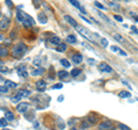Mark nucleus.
<instances>
[{"label": "nucleus", "mask_w": 138, "mask_h": 130, "mask_svg": "<svg viewBox=\"0 0 138 130\" xmlns=\"http://www.w3.org/2000/svg\"><path fill=\"white\" fill-rule=\"evenodd\" d=\"M26 51H28L26 45L23 44V43H18V44H16L14 47H13L12 55L15 58V59H20V58H22L23 55L25 54Z\"/></svg>", "instance_id": "f257e3e1"}, {"label": "nucleus", "mask_w": 138, "mask_h": 130, "mask_svg": "<svg viewBox=\"0 0 138 130\" xmlns=\"http://www.w3.org/2000/svg\"><path fill=\"white\" fill-rule=\"evenodd\" d=\"M76 30H77L78 32L84 37V38H86L87 40L92 42V43H94V37H97V38L99 37V36H98V33H92L91 31H89L87 29H85L84 26H81V25L76 26Z\"/></svg>", "instance_id": "f03ea898"}, {"label": "nucleus", "mask_w": 138, "mask_h": 130, "mask_svg": "<svg viewBox=\"0 0 138 130\" xmlns=\"http://www.w3.org/2000/svg\"><path fill=\"white\" fill-rule=\"evenodd\" d=\"M9 24H10V21L8 17H4L1 21H0V30L1 31H6L7 29L9 28Z\"/></svg>", "instance_id": "7ed1b4c3"}, {"label": "nucleus", "mask_w": 138, "mask_h": 130, "mask_svg": "<svg viewBox=\"0 0 138 130\" xmlns=\"http://www.w3.org/2000/svg\"><path fill=\"white\" fill-rule=\"evenodd\" d=\"M113 128V123L111 121H102L99 124V130H111Z\"/></svg>", "instance_id": "20e7f679"}, {"label": "nucleus", "mask_w": 138, "mask_h": 130, "mask_svg": "<svg viewBox=\"0 0 138 130\" xmlns=\"http://www.w3.org/2000/svg\"><path fill=\"white\" fill-rule=\"evenodd\" d=\"M99 69H100V71H102V73H112V71H113L112 67H111L109 65H107V63H105V62L100 63Z\"/></svg>", "instance_id": "39448f33"}, {"label": "nucleus", "mask_w": 138, "mask_h": 130, "mask_svg": "<svg viewBox=\"0 0 138 130\" xmlns=\"http://www.w3.org/2000/svg\"><path fill=\"white\" fill-rule=\"evenodd\" d=\"M28 107H29L28 102H20V104L16 106V110H17V112H20V113H24V112H26Z\"/></svg>", "instance_id": "423d86ee"}, {"label": "nucleus", "mask_w": 138, "mask_h": 130, "mask_svg": "<svg viewBox=\"0 0 138 130\" xmlns=\"http://www.w3.org/2000/svg\"><path fill=\"white\" fill-rule=\"evenodd\" d=\"M36 87L38 91H44V90L46 89V82L43 81V79H40V81H38L36 83Z\"/></svg>", "instance_id": "0eeeda50"}, {"label": "nucleus", "mask_w": 138, "mask_h": 130, "mask_svg": "<svg viewBox=\"0 0 138 130\" xmlns=\"http://www.w3.org/2000/svg\"><path fill=\"white\" fill-rule=\"evenodd\" d=\"M69 1H70V4L73 5V6H75L77 9L81 10V13H82V14H85V13H86V12H85V9H84L83 7L81 6V4H79L78 1H76V0H69Z\"/></svg>", "instance_id": "6e6552de"}, {"label": "nucleus", "mask_w": 138, "mask_h": 130, "mask_svg": "<svg viewBox=\"0 0 138 130\" xmlns=\"http://www.w3.org/2000/svg\"><path fill=\"white\" fill-rule=\"evenodd\" d=\"M65 20L67 21V22H68V23H69V24H70V25L75 26V28H76V26L78 25V24H77V22H76V21L74 20V18L71 17V16H69V15H65Z\"/></svg>", "instance_id": "1a4fd4ad"}, {"label": "nucleus", "mask_w": 138, "mask_h": 130, "mask_svg": "<svg viewBox=\"0 0 138 130\" xmlns=\"http://www.w3.org/2000/svg\"><path fill=\"white\" fill-rule=\"evenodd\" d=\"M69 75H70V74L67 73L66 70H61V71H59V73H58V76H59V78L60 79H63V81H65V79H68L69 78Z\"/></svg>", "instance_id": "9d476101"}, {"label": "nucleus", "mask_w": 138, "mask_h": 130, "mask_svg": "<svg viewBox=\"0 0 138 130\" xmlns=\"http://www.w3.org/2000/svg\"><path fill=\"white\" fill-rule=\"evenodd\" d=\"M38 20H39V22H40L42 24L47 23V17H46V15H45L44 13H39V14H38Z\"/></svg>", "instance_id": "9b49d317"}, {"label": "nucleus", "mask_w": 138, "mask_h": 130, "mask_svg": "<svg viewBox=\"0 0 138 130\" xmlns=\"http://www.w3.org/2000/svg\"><path fill=\"white\" fill-rule=\"evenodd\" d=\"M44 71H45L44 68H38V69H34V70L31 71V75L32 76H39V75H43Z\"/></svg>", "instance_id": "f8f14e48"}, {"label": "nucleus", "mask_w": 138, "mask_h": 130, "mask_svg": "<svg viewBox=\"0 0 138 130\" xmlns=\"http://www.w3.org/2000/svg\"><path fill=\"white\" fill-rule=\"evenodd\" d=\"M73 61L76 63V65H78V63H81L82 61H83V57H82L81 54H75L73 57Z\"/></svg>", "instance_id": "ddd939ff"}, {"label": "nucleus", "mask_w": 138, "mask_h": 130, "mask_svg": "<svg viewBox=\"0 0 138 130\" xmlns=\"http://www.w3.org/2000/svg\"><path fill=\"white\" fill-rule=\"evenodd\" d=\"M97 13H98V15H99V16L102 18V20H105V21H106V22H108V23H109V24H112V25L114 24V23L112 22V21H111L109 18H108L107 16H106V15L104 14V13H101V12H100V10H97Z\"/></svg>", "instance_id": "4468645a"}, {"label": "nucleus", "mask_w": 138, "mask_h": 130, "mask_svg": "<svg viewBox=\"0 0 138 130\" xmlns=\"http://www.w3.org/2000/svg\"><path fill=\"white\" fill-rule=\"evenodd\" d=\"M5 119L7 121H14V114L12 112H9V111H6L5 112Z\"/></svg>", "instance_id": "2eb2a0df"}, {"label": "nucleus", "mask_w": 138, "mask_h": 130, "mask_svg": "<svg viewBox=\"0 0 138 130\" xmlns=\"http://www.w3.org/2000/svg\"><path fill=\"white\" fill-rule=\"evenodd\" d=\"M17 73H18V75L20 76H22V77H26L28 76V73L25 71V67L23 66V67H20L17 69Z\"/></svg>", "instance_id": "dca6fc26"}, {"label": "nucleus", "mask_w": 138, "mask_h": 130, "mask_svg": "<svg viewBox=\"0 0 138 130\" xmlns=\"http://www.w3.org/2000/svg\"><path fill=\"white\" fill-rule=\"evenodd\" d=\"M50 42H51V44H54V45H59L61 43V39H60V37H58V36H54V37H52V38H50Z\"/></svg>", "instance_id": "f3484780"}, {"label": "nucleus", "mask_w": 138, "mask_h": 130, "mask_svg": "<svg viewBox=\"0 0 138 130\" xmlns=\"http://www.w3.org/2000/svg\"><path fill=\"white\" fill-rule=\"evenodd\" d=\"M16 17H17V20L20 21V22H24V14H23L22 12H21V10H16Z\"/></svg>", "instance_id": "a211bd4d"}, {"label": "nucleus", "mask_w": 138, "mask_h": 130, "mask_svg": "<svg viewBox=\"0 0 138 130\" xmlns=\"http://www.w3.org/2000/svg\"><path fill=\"white\" fill-rule=\"evenodd\" d=\"M5 85H6L7 87H13V89H14V87H16V86H17V84L15 83V82H13V81L6 79V81H5Z\"/></svg>", "instance_id": "6ab92c4d"}, {"label": "nucleus", "mask_w": 138, "mask_h": 130, "mask_svg": "<svg viewBox=\"0 0 138 130\" xmlns=\"http://www.w3.org/2000/svg\"><path fill=\"white\" fill-rule=\"evenodd\" d=\"M67 42L69 44H76V43H77V39H76V37L74 35H69L67 37Z\"/></svg>", "instance_id": "aec40b11"}, {"label": "nucleus", "mask_w": 138, "mask_h": 130, "mask_svg": "<svg viewBox=\"0 0 138 130\" xmlns=\"http://www.w3.org/2000/svg\"><path fill=\"white\" fill-rule=\"evenodd\" d=\"M66 50H67V45H66L65 43H60L59 45H58V47H57L58 52H65Z\"/></svg>", "instance_id": "412c9836"}, {"label": "nucleus", "mask_w": 138, "mask_h": 130, "mask_svg": "<svg viewBox=\"0 0 138 130\" xmlns=\"http://www.w3.org/2000/svg\"><path fill=\"white\" fill-rule=\"evenodd\" d=\"M113 38L115 39V40H118L119 43H121V44H123V43H124L123 37H122L121 35H119V33H114V35H113Z\"/></svg>", "instance_id": "4be33fe9"}, {"label": "nucleus", "mask_w": 138, "mask_h": 130, "mask_svg": "<svg viewBox=\"0 0 138 130\" xmlns=\"http://www.w3.org/2000/svg\"><path fill=\"white\" fill-rule=\"evenodd\" d=\"M79 74H81V69H78V68H74L70 71V76H73V77H77Z\"/></svg>", "instance_id": "5701e85b"}, {"label": "nucleus", "mask_w": 138, "mask_h": 130, "mask_svg": "<svg viewBox=\"0 0 138 130\" xmlns=\"http://www.w3.org/2000/svg\"><path fill=\"white\" fill-rule=\"evenodd\" d=\"M24 18H25V21L29 23L30 25H33L34 24V21H33V18L30 16V15H28V14H24Z\"/></svg>", "instance_id": "b1692460"}, {"label": "nucleus", "mask_w": 138, "mask_h": 130, "mask_svg": "<svg viewBox=\"0 0 138 130\" xmlns=\"http://www.w3.org/2000/svg\"><path fill=\"white\" fill-rule=\"evenodd\" d=\"M8 49L7 47H2L1 50H0V57L1 58H4V57H7L8 55Z\"/></svg>", "instance_id": "393cba45"}, {"label": "nucleus", "mask_w": 138, "mask_h": 130, "mask_svg": "<svg viewBox=\"0 0 138 130\" xmlns=\"http://www.w3.org/2000/svg\"><path fill=\"white\" fill-rule=\"evenodd\" d=\"M87 122H89L90 124H94L95 122H97V118H95L94 115H90V116H87Z\"/></svg>", "instance_id": "a878e982"}, {"label": "nucleus", "mask_w": 138, "mask_h": 130, "mask_svg": "<svg viewBox=\"0 0 138 130\" xmlns=\"http://www.w3.org/2000/svg\"><path fill=\"white\" fill-rule=\"evenodd\" d=\"M60 63H61V65H62L65 68H69V67H70V62H69L68 60H66V59H61V60H60Z\"/></svg>", "instance_id": "bb28decb"}, {"label": "nucleus", "mask_w": 138, "mask_h": 130, "mask_svg": "<svg viewBox=\"0 0 138 130\" xmlns=\"http://www.w3.org/2000/svg\"><path fill=\"white\" fill-rule=\"evenodd\" d=\"M120 95L121 98H130L131 97V93L130 92H128V91H122V92H120Z\"/></svg>", "instance_id": "cd10ccee"}, {"label": "nucleus", "mask_w": 138, "mask_h": 130, "mask_svg": "<svg viewBox=\"0 0 138 130\" xmlns=\"http://www.w3.org/2000/svg\"><path fill=\"white\" fill-rule=\"evenodd\" d=\"M30 93H31V92L28 91V90H21V91L18 92V94H20L21 97H22V95H24V97H29V95H30Z\"/></svg>", "instance_id": "c85d7f7f"}, {"label": "nucleus", "mask_w": 138, "mask_h": 130, "mask_svg": "<svg viewBox=\"0 0 138 130\" xmlns=\"http://www.w3.org/2000/svg\"><path fill=\"white\" fill-rule=\"evenodd\" d=\"M90 126H91V124H90L87 121H83L81 124V129H86V128H89Z\"/></svg>", "instance_id": "c756f323"}, {"label": "nucleus", "mask_w": 138, "mask_h": 130, "mask_svg": "<svg viewBox=\"0 0 138 130\" xmlns=\"http://www.w3.org/2000/svg\"><path fill=\"white\" fill-rule=\"evenodd\" d=\"M7 122H8V121H7L5 118L0 119V127H2V128H5V127L7 126Z\"/></svg>", "instance_id": "7c9ffc66"}, {"label": "nucleus", "mask_w": 138, "mask_h": 130, "mask_svg": "<svg viewBox=\"0 0 138 130\" xmlns=\"http://www.w3.org/2000/svg\"><path fill=\"white\" fill-rule=\"evenodd\" d=\"M21 98H22V97H21L20 94H16L15 97H13V98H12V102H18V101L21 100Z\"/></svg>", "instance_id": "2f4dec72"}, {"label": "nucleus", "mask_w": 138, "mask_h": 130, "mask_svg": "<svg viewBox=\"0 0 138 130\" xmlns=\"http://www.w3.org/2000/svg\"><path fill=\"white\" fill-rule=\"evenodd\" d=\"M119 128H120L121 130H131L128 126H126V124H123V123H120V124H119Z\"/></svg>", "instance_id": "473e14b6"}, {"label": "nucleus", "mask_w": 138, "mask_h": 130, "mask_svg": "<svg viewBox=\"0 0 138 130\" xmlns=\"http://www.w3.org/2000/svg\"><path fill=\"white\" fill-rule=\"evenodd\" d=\"M94 6L98 7V8H100V9H105V6H104L102 4H100L99 1H94Z\"/></svg>", "instance_id": "72a5a7b5"}, {"label": "nucleus", "mask_w": 138, "mask_h": 130, "mask_svg": "<svg viewBox=\"0 0 138 130\" xmlns=\"http://www.w3.org/2000/svg\"><path fill=\"white\" fill-rule=\"evenodd\" d=\"M0 92H2V93H7V92H8V87H7L6 85L0 86Z\"/></svg>", "instance_id": "f704fd0d"}, {"label": "nucleus", "mask_w": 138, "mask_h": 130, "mask_svg": "<svg viewBox=\"0 0 138 130\" xmlns=\"http://www.w3.org/2000/svg\"><path fill=\"white\" fill-rule=\"evenodd\" d=\"M101 45L104 47H107V45H108V40L106 38H101Z\"/></svg>", "instance_id": "c9c22d12"}, {"label": "nucleus", "mask_w": 138, "mask_h": 130, "mask_svg": "<svg viewBox=\"0 0 138 130\" xmlns=\"http://www.w3.org/2000/svg\"><path fill=\"white\" fill-rule=\"evenodd\" d=\"M114 18H115L116 21H119V22H122V21H123V18H122V16H120V15H114Z\"/></svg>", "instance_id": "e433bc0d"}, {"label": "nucleus", "mask_w": 138, "mask_h": 130, "mask_svg": "<svg viewBox=\"0 0 138 130\" xmlns=\"http://www.w3.org/2000/svg\"><path fill=\"white\" fill-rule=\"evenodd\" d=\"M40 4H42V1L39 2V0H33V5H34V7H36V8H38Z\"/></svg>", "instance_id": "4c0bfd02"}, {"label": "nucleus", "mask_w": 138, "mask_h": 130, "mask_svg": "<svg viewBox=\"0 0 138 130\" xmlns=\"http://www.w3.org/2000/svg\"><path fill=\"white\" fill-rule=\"evenodd\" d=\"M62 86H63V85H62L61 83H58L57 85H53V86H52V89H62Z\"/></svg>", "instance_id": "58836bf2"}, {"label": "nucleus", "mask_w": 138, "mask_h": 130, "mask_svg": "<svg viewBox=\"0 0 138 130\" xmlns=\"http://www.w3.org/2000/svg\"><path fill=\"white\" fill-rule=\"evenodd\" d=\"M108 4H109L111 6H113V7H116V8H120V6H119V5L116 4V2H112V1H109Z\"/></svg>", "instance_id": "ea45409f"}, {"label": "nucleus", "mask_w": 138, "mask_h": 130, "mask_svg": "<svg viewBox=\"0 0 138 130\" xmlns=\"http://www.w3.org/2000/svg\"><path fill=\"white\" fill-rule=\"evenodd\" d=\"M111 50H112V52H119V47H118V46H115V45L111 47Z\"/></svg>", "instance_id": "a19ab883"}, {"label": "nucleus", "mask_w": 138, "mask_h": 130, "mask_svg": "<svg viewBox=\"0 0 138 130\" xmlns=\"http://www.w3.org/2000/svg\"><path fill=\"white\" fill-rule=\"evenodd\" d=\"M6 4H7V6H8L9 8H12V7H13V2L10 1V0H6Z\"/></svg>", "instance_id": "79ce46f5"}, {"label": "nucleus", "mask_w": 138, "mask_h": 130, "mask_svg": "<svg viewBox=\"0 0 138 130\" xmlns=\"http://www.w3.org/2000/svg\"><path fill=\"white\" fill-rule=\"evenodd\" d=\"M87 63H90V65H95V61L93 59H87Z\"/></svg>", "instance_id": "37998d69"}, {"label": "nucleus", "mask_w": 138, "mask_h": 130, "mask_svg": "<svg viewBox=\"0 0 138 130\" xmlns=\"http://www.w3.org/2000/svg\"><path fill=\"white\" fill-rule=\"evenodd\" d=\"M122 83H123V84H126V85L128 86L129 89H131V86H130V84H129V83H128V82H127V81H124V79H122Z\"/></svg>", "instance_id": "c03bdc74"}, {"label": "nucleus", "mask_w": 138, "mask_h": 130, "mask_svg": "<svg viewBox=\"0 0 138 130\" xmlns=\"http://www.w3.org/2000/svg\"><path fill=\"white\" fill-rule=\"evenodd\" d=\"M119 53H120L121 55H124V57H127V53L124 51H122V50H119Z\"/></svg>", "instance_id": "a18cd8bd"}, {"label": "nucleus", "mask_w": 138, "mask_h": 130, "mask_svg": "<svg viewBox=\"0 0 138 130\" xmlns=\"http://www.w3.org/2000/svg\"><path fill=\"white\" fill-rule=\"evenodd\" d=\"M1 71L2 73H6V71H8V69H7L6 67H1Z\"/></svg>", "instance_id": "49530a36"}, {"label": "nucleus", "mask_w": 138, "mask_h": 130, "mask_svg": "<svg viewBox=\"0 0 138 130\" xmlns=\"http://www.w3.org/2000/svg\"><path fill=\"white\" fill-rule=\"evenodd\" d=\"M62 100H63V95H60V97H58V101H62Z\"/></svg>", "instance_id": "de8ad7c7"}, {"label": "nucleus", "mask_w": 138, "mask_h": 130, "mask_svg": "<svg viewBox=\"0 0 138 130\" xmlns=\"http://www.w3.org/2000/svg\"><path fill=\"white\" fill-rule=\"evenodd\" d=\"M81 17H82V20H84V21H85V22H87V23H91V21H89V20H87V18H85L84 16H81Z\"/></svg>", "instance_id": "09e8293b"}, {"label": "nucleus", "mask_w": 138, "mask_h": 130, "mask_svg": "<svg viewBox=\"0 0 138 130\" xmlns=\"http://www.w3.org/2000/svg\"><path fill=\"white\" fill-rule=\"evenodd\" d=\"M4 39H5V36H4V35H0V42L4 40Z\"/></svg>", "instance_id": "8fccbe9b"}, {"label": "nucleus", "mask_w": 138, "mask_h": 130, "mask_svg": "<svg viewBox=\"0 0 138 130\" xmlns=\"http://www.w3.org/2000/svg\"><path fill=\"white\" fill-rule=\"evenodd\" d=\"M4 65V62H2V60H0V66H2Z\"/></svg>", "instance_id": "3c124183"}, {"label": "nucleus", "mask_w": 138, "mask_h": 130, "mask_svg": "<svg viewBox=\"0 0 138 130\" xmlns=\"http://www.w3.org/2000/svg\"><path fill=\"white\" fill-rule=\"evenodd\" d=\"M4 130H10V129H7V128H4Z\"/></svg>", "instance_id": "603ef678"}, {"label": "nucleus", "mask_w": 138, "mask_h": 130, "mask_svg": "<svg viewBox=\"0 0 138 130\" xmlns=\"http://www.w3.org/2000/svg\"><path fill=\"white\" fill-rule=\"evenodd\" d=\"M2 49V46H1V45H0V50H1Z\"/></svg>", "instance_id": "864d4df0"}, {"label": "nucleus", "mask_w": 138, "mask_h": 130, "mask_svg": "<svg viewBox=\"0 0 138 130\" xmlns=\"http://www.w3.org/2000/svg\"><path fill=\"white\" fill-rule=\"evenodd\" d=\"M73 130H77V129H73Z\"/></svg>", "instance_id": "5fc2aeb1"}, {"label": "nucleus", "mask_w": 138, "mask_h": 130, "mask_svg": "<svg viewBox=\"0 0 138 130\" xmlns=\"http://www.w3.org/2000/svg\"><path fill=\"white\" fill-rule=\"evenodd\" d=\"M0 16H1V13H0Z\"/></svg>", "instance_id": "6e6d98bb"}]
</instances>
